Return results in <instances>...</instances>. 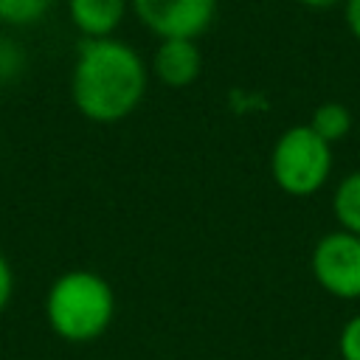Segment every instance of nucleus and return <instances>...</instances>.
Returning a JSON list of instances; mask_svg holds the SVG:
<instances>
[{"instance_id": "3", "label": "nucleus", "mask_w": 360, "mask_h": 360, "mask_svg": "<svg viewBox=\"0 0 360 360\" xmlns=\"http://www.w3.org/2000/svg\"><path fill=\"white\" fill-rule=\"evenodd\" d=\"M332 143L309 124L287 127L270 149V177L290 197H312L332 174Z\"/></svg>"}, {"instance_id": "5", "label": "nucleus", "mask_w": 360, "mask_h": 360, "mask_svg": "<svg viewBox=\"0 0 360 360\" xmlns=\"http://www.w3.org/2000/svg\"><path fill=\"white\" fill-rule=\"evenodd\" d=\"M141 25L158 39H200L217 14V0H129Z\"/></svg>"}, {"instance_id": "12", "label": "nucleus", "mask_w": 360, "mask_h": 360, "mask_svg": "<svg viewBox=\"0 0 360 360\" xmlns=\"http://www.w3.org/2000/svg\"><path fill=\"white\" fill-rule=\"evenodd\" d=\"M338 354L340 360H360V312L352 315L338 335Z\"/></svg>"}, {"instance_id": "8", "label": "nucleus", "mask_w": 360, "mask_h": 360, "mask_svg": "<svg viewBox=\"0 0 360 360\" xmlns=\"http://www.w3.org/2000/svg\"><path fill=\"white\" fill-rule=\"evenodd\" d=\"M332 214H335L340 231L360 236V169L349 172L338 183V188L332 194Z\"/></svg>"}, {"instance_id": "4", "label": "nucleus", "mask_w": 360, "mask_h": 360, "mask_svg": "<svg viewBox=\"0 0 360 360\" xmlns=\"http://www.w3.org/2000/svg\"><path fill=\"white\" fill-rule=\"evenodd\" d=\"M309 267L318 287L329 295L343 301L360 298V236L340 228L323 233L312 248Z\"/></svg>"}, {"instance_id": "15", "label": "nucleus", "mask_w": 360, "mask_h": 360, "mask_svg": "<svg viewBox=\"0 0 360 360\" xmlns=\"http://www.w3.org/2000/svg\"><path fill=\"white\" fill-rule=\"evenodd\" d=\"M301 6H307V8H315V11H323V8H332V6H338V3H343V0H298Z\"/></svg>"}, {"instance_id": "6", "label": "nucleus", "mask_w": 360, "mask_h": 360, "mask_svg": "<svg viewBox=\"0 0 360 360\" xmlns=\"http://www.w3.org/2000/svg\"><path fill=\"white\" fill-rule=\"evenodd\" d=\"M152 73L166 87H188L202 73V53L197 39H158L152 53Z\"/></svg>"}, {"instance_id": "11", "label": "nucleus", "mask_w": 360, "mask_h": 360, "mask_svg": "<svg viewBox=\"0 0 360 360\" xmlns=\"http://www.w3.org/2000/svg\"><path fill=\"white\" fill-rule=\"evenodd\" d=\"M25 70H28L25 45L11 34H0V87L17 84L25 76Z\"/></svg>"}, {"instance_id": "7", "label": "nucleus", "mask_w": 360, "mask_h": 360, "mask_svg": "<svg viewBox=\"0 0 360 360\" xmlns=\"http://www.w3.org/2000/svg\"><path fill=\"white\" fill-rule=\"evenodd\" d=\"M129 0H68V20L84 39L112 37L124 22Z\"/></svg>"}, {"instance_id": "14", "label": "nucleus", "mask_w": 360, "mask_h": 360, "mask_svg": "<svg viewBox=\"0 0 360 360\" xmlns=\"http://www.w3.org/2000/svg\"><path fill=\"white\" fill-rule=\"evenodd\" d=\"M343 20L349 34L360 42V0H343Z\"/></svg>"}, {"instance_id": "10", "label": "nucleus", "mask_w": 360, "mask_h": 360, "mask_svg": "<svg viewBox=\"0 0 360 360\" xmlns=\"http://www.w3.org/2000/svg\"><path fill=\"white\" fill-rule=\"evenodd\" d=\"M56 0H0V22L8 28L37 25L51 14Z\"/></svg>"}, {"instance_id": "13", "label": "nucleus", "mask_w": 360, "mask_h": 360, "mask_svg": "<svg viewBox=\"0 0 360 360\" xmlns=\"http://www.w3.org/2000/svg\"><path fill=\"white\" fill-rule=\"evenodd\" d=\"M11 298H14V270H11L8 259L0 253V315L8 309Z\"/></svg>"}, {"instance_id": "2", "label": "nucleus", "mask_w": 360, "mask_h": 360, "mask_svg": "<svg viewBox=\"0 0 360 360\" xmlns=\"http://www.w3.org/2000/svg\"><path fill=\"white\" fill-rule=\"evenodd\" d=\"M42 309L56 338L90 343L112 326L115 292L110 281L93 270H65L51 281Z\"/></svg>"}, {"instance_id": "9", "label": "nucleus", "mask_w": 360, "mask_h": 360, "mask_svg": "<svg viewBox=\"0 0 360 360\" xmlns=\"http://www.w3.org/2000/svg\"><path fill=\"white\" fill-rule=\"evenodd\" d=\"M309 127L326 141V143H338L349 135L352 129V112L346 104L340 101H323L315 107L312 118H309Z\"/></svg>"}, {"instance_id": "1", "label": "nucleus", "mask_w": 360, "mask_h": 360, "mask_svg": "<svg viewBox=\"0 0 360 360\" xmlns=\"http://www.w3.org/2000/svg\"><path fill=\"white\" fill-rule=\"evenodd\" d=\"M149 70L141 53L115 37L84 39L70 70V98L93 124H115L143 101Z\"/></svg>"}]
</instances>
